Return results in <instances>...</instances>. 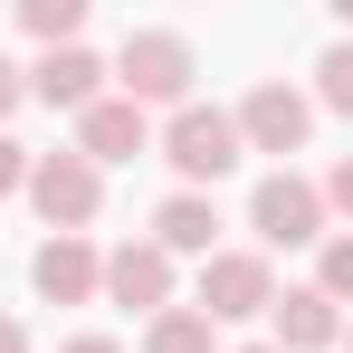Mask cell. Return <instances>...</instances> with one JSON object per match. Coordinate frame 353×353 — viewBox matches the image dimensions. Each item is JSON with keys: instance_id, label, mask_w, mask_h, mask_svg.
<instances>
[{"instance_id": "obj_17", "label": "cell", "mask_w": 353, "mask_h": 353, "mask_svg": "<svg viewBox=\"0 0 353 353\" xmlns=\"http://www.w3.org/2000/svg\"><path fill=\"white\" fill-rule=\"evenodd\" d=\"M0 191H29V143L0 134Z\"/></svg>"}, {"instance_id": "obj_6", "label": "cell", "mask_w": 353, "mask_h": 353, "mask_svg": "<svg viewBox=\"0 0 353 353\" xmlns=\"http://www.w3.org/2000/svg\"><path fill=\"white\" fill-rule=\"evenodd\" d=\"M230 124H239V143H248V153H296V143L315 134V105H305L296 86H258Z\"/></svg>"}, {"instance_id": "obj_3", "label": "cell", "mask_w": 353, "mask_h": 353, "mask_svg": "<svg viewBox=\"0 0 353 353\" xmlns=\"http://www.w3.org/2000/svg\"><path fill=\"white\" fill-rule=\"evenodd\" d=\"M277 305V277L258 248H210L201 258V315L210 325H239V315H268Z\"/></svg>"}, {"instance_id": "obj_21", "label": "cell", "mask_w": 353, "mask_h": 353, "mask_svg": "<svg viewBox=\"0 0 353 353\" xmlns=\"http://www.w3.org/2000/svg\"><path fill=\"white\" fill-rule=\"evenodd\" d=\"M0 353H29V334H19V325H10V315H0Z\"/></svg>"}, {"instance_id": "obj_19", "label": "cell", "mask_w": 353, "mask_h": 353, "mask_svg": "<svg viewBox=\"0 0 353 353\" xmlns=\"http://www.w3.org/2000/svg\"><path fill=\"white\" fill-rule=\"evenodd\" d=\"M19 96H29V77H19V67L0 58V124H10V105H19Z\"/></svg>"}, {"instance_id": "obj_1", "label": "cell", "mask_w": 353, "mask_h": 353, "mask_svg": "<svg viewBox=\"0 0 353 353\" xmlns=\"http://www.w3.org/2000/svg\"><path fill=\"white\" fill-rule=\"evenodd\" d=\"M115 77H124V105H191V39L181 29H134Z\"/></svg>"}, {"instance_id": "obj_15", "label": "cell", "mask_w": 353, "mask_h": 353, "mask_svg": "<svg viewBox=\"0 0 353 353\" xmlns=\"http://www.w3.org/2000/svg\"><path fill=\"white\" fill-rule=\"evenodd\" d=\"M315 96H325L334 115H353V39H334V48H325V67H315Z\"/></svg>"}, {"instance_id": "obj_20", "label": "cell", "mask_w": 353, "mask_h": 353, "mask_svg": "<svg viewBox=\"0 0 353 353\" xmlns=\"http://www.w3.org/2000/svg\"><path fill=\"white\" fill-rule=\"evenodd\" d=\"M67 353H124V344H115V334H77Z\"/></svg>"}, {"instance_id": "obj_23", "label": "cell", "mask_w": 353, "mask_h": 353, "mask_svg": "<svg viewBox=\"0 0 353 353\" xmlns=\"http://www.w3.org/2000/svg\"><path fill=\"white\" fill-rule=\"evenodd\" d=\"M344 353H353V334H344Z\"/></svg>"}, {"instance_id": "obj_18", "label": "cell", "mask_w": 353, "mask_h": 353, "mask_svg": "<svg viewBox=\"0 0 353 353\" xmlns=\"http://www.w3.org/2000/svg\"><path fill=\"white\" fill-rule=\"evenodd\" d=\"M325 210H344V220H353V153L334 163V181H325Z\"/></svg>"}, {"instance_id": "obj_8", "label": "cell", "mask_w": 353, "mask_h": 353, "mask_svg": "<svg viewBox=\"0 0 353 353\" xmlns=\"http://www.w3.org/2000/svg\"><path fill=\"white\" fill-rule=\"evenodd\" d=\"M29 287L48 296V305H86V296L105 287V258H96L86 239H48V248L29 258Z\"/></svg>"}, {"instance_id": "obj_13", "label": "cell", "mask_w": 353, "mask_h": 353, "mask_svg": "<svg viewBox=\"0 0 353 353\" xmlns=\"http://www.w3.org/2000/svg\"><path fill=\"white\" fill-rule=\"evenodd\" d=\"M143 353H210V315L201 305H163L153 334H143Z\"/></svg>"}, {"instance_id": "obj_16", "label": "cell", "mask_w": 353, "mask_h": 353, "mask_svg": "<svg viewBox=\"0 0 353 353\" xmlns=\"http://www.w3.org/2000/svg\"><path fill=\"white\" fill-rule=\"evenodd\" d=\"M315 296H325V305H353V230H344V239H325V268H315Z\"/></svg>"}, {"instance_id": "obj_10", "label": "cell", "mask_w": 353, "mask_h": 353, "mask_svg": "<svg viewBox=\"0 0 353 353\" xmlns=\"http://www.w3.org/2000/svg\"><path fill=\"white\" fill-rule=\"evenodd\" d=\"M210 239H220V210H210L201 191H172V201L153 210V248H163V258H210Z\"/></svg>"}, {"instance_id": "obj_5", "label": "cell", "mask_w": 353, "mask_h": 353, "mask_svg": "<svg viewBox=\"0 0 353 353\" xmlns=\"http://www.w3.org/2000/svg\"><path fill=\"white\" fill-rule=\"evenodd\" d=\"M248 230L268 239V248H305V239H325V191L296 181V172H268L258 201H248Z\"/></svg>"}, {"instance_id": "obj_12", "label": "cell", "mask_w": 353, "mask_h": 353, "mask_svg": "<svg viewBox=\"0 0 353 353\" xmlns=\"http://www.w3.org/2000/svg\"><path fill=\"white\" fill-rule=\"evenodd\" d=\"M96 77H105V67L86 58V48H48L39 77H29V96H48V105H67V115H86V105H96Z\"/></svg>"}, {"instance_id": "obj_22", "label": "cell", "mask_w": 353, "mask_h": 353, "mask_svg": "<svg viewBox=\"0 0 353 353\" xmlns=\"http://www.w3.org/2000/svg\"><path fill=\"white\" fill-rule=\"evenodd\" d=\"M239 353H277V344H239Z\"/></svg>"}, {"instance_id": "obj_7", "label": "cell", "mask_w": 353, "mask_h": 353, "mask_svg": "<svg viewBox=\"0 0 353 353\" xmlns=\"http://www.w3.org/2000/svg\"><path fill=\"white\" fill-rule=\"evenodd\" d=\"M153 143V124H143V105H124V96H96L86 115H77V153L105 172V163H134Z\"/></svg>"}, {"instance_id": "obj_4", "label": "cell", "mask_w": 353, "mask_h": 353, "mask_svg": "<svg viewBox=\"0 0 353 353\" xmlns=\"http://www.w3.org/2000/svg\"><path fill=\"white\" fill-rule=\"evenodd\" d=\"M163 163H172L181 181H220L239 163V124L220 115V105H181V115L163 124Z\"/></svg>"}, {"instance_id": "obj_11", "label": "cell", "mask_w": 353, "mask_h": 353, "mask_svg": "<svg viewBox=\"0 0 353 353\" xmlns=\"http://www.w3.org/2000/svg\"><path fill=\"white\" fill-rule=\"evenodd\" d=\"M268 315H277V353H325L334 334H344V315H334V305H325L315 287H287L277 305H268Z\"/></svg>"}, {"instance_id": "obj_9", "label": "cell", "mask_w": 353, "mask_h": 353, "mask_svg": "<svg viewBox=\"0 0 353 353\" xmlns=\"http://www.w3.org/2000/svg\"><path fill=\"white\" fill-rule=\"evenodd\" d=\"M105 296H115V305H143V315H163V305H172V258H163L153 239H124L115 258H105Z\"/></svg>"}, {"instance_id": "obj_14", "label": "cell", "mask_w": 353, "mask_h": 353, "mask_svg": "<svg viewBox=\"0 0 353 353\" xmlns=\"http://www.w3.org/2000/svg\"><path fill=\"white\" fill-rule=\"evenodd\" d=\"M19 29H29V39H48V48H77L86 0H19Z\"/></svg>"}, {"instance_id": "obj_2", "label": "cell", "mask_w": 353, "mask_h": 353, "mask_svg": "<svg viewBox=\"0 0 353 353\" xmlns=\"http://www.w3.org/2000/svg\"><path fill=\"white\" fill-rule=\"evenodd\" d=\"M29 201H39L48 239H86L96 201H105V172H96L86 153H39V163H29Z\"/></svg>"}]
</instances>
